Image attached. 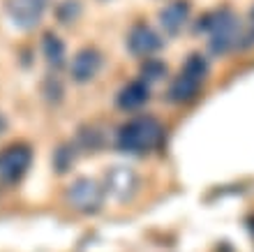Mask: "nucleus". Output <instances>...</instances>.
<instances>
[{
  "label": "nucleus",
  "instance_id": "f257e3e1",
  "mask_svg": "<svg viewBox=\"0 0 254 252\" xmlns=\"http://www.w3.org/2000/svg\"><path fill=\"white\" fill-rule=\"evenodd\" d=\"M162 125L150 116H139V118L127 120L118 132V148L129 155H146L153 148L160 146L162 141Z\"/></svg>",
  "mask_w": 254,
  "mask_h": 252
},
{
  "label": "nucleus",
  "instance_id": "f03ea898",
  "mask_svg": "<svg viewBox=\"0 0 254 252\" xmlns=\"http://www.w3.org/2000/svg\"><path fill=\"white\" fill-rule=\"evenodd\" d=\"M196 30L208 33V44L213 53H227L238 47L241 40V23L231 9L222 7L217 12H210L203 16V23H199Z\"/></svg>",
  "mask_w": 254,
  "mask_h": 252
},
{
  "label": "nucleus",
  "instance_id": "7ed1b4c3",
  "mask_svg": "<svg viewBox=\"0 0 254 252\" xmlns=\"http://www.w3.org/2000/svg\"><path fill=\"white\" fill-rule=\"evenodd\" d=\"M208 74V63L203 56L199 53H192L185 65L181 67V72L171 81V88H169V100L176 102V104H185V102H192L196 95H199L203 81H206Z\"/></svg>",
  "mask_w": 254,
  "mask_h": 252
},
{
  "label": "nucleus",
  "instance_id": "20e7f679",
  "mask_svg": "<svg viewBox=\"0 0 254 252\" xmlns=\"http://www.w3.org/2000/svg\"><path fill=\"white\" fill-rule=\"evenodd\" d=\"M33 151L26 144H12L0 151V183H19L30 169Z\"/></svg>",
  "mask_w": 254,
  "mask_h": 252
},
{
  "label": "nucleus",
  "instance_id": "39448f33",
  "mask_svg": "<svg viewBox=\"0 0 254 252\" xmlns=\"http://www.w3.org/2000/svg\"><path fill=\"white\" fill-rule=\"evenodd\" d=\"M5 9L7 16L12 19V23L16 28L33 30L44 19L47 0H5Z\"/></svg>",
  "mask_w": 254,
  "mask_h": 252
},
{
  "label": "nucleus",
  "instance_id": "423d86ee",
  "mask_svg": "<svg viewBox=\"0 0 254 252\" xmlns=\"http://www.w3.org/2000/svg\"><path fill=\"white\" fill-rule=\"evenodd\" d=\"M67 199L79 211H97L104 199V190L95 178H76L67 190Z\"/></svg>",
  "mask_w": 254,
  "mask_h": 252
},
{
  "label": "nucleus",
  "instance_id": "0eeeda50",
  "mask_svg": "<svg viewBox=\"0 0 254 252\" xmlns=\"http://www.w3.org/2000/svg\"><path fill=\"white\" fill-rule=\"evenodd\" d=\"M102 70V53L95 47H86L81 49L76 56L72 58V65H69V74L76 84H88L93 81Z\"/></svg>",
  "mask_w": 254,
  "mask_h": 252
},
{
  "label": "nucleus",
  "instance_id": "6e6552de",
  "mask_svg": "<svg viewBox=\"0 0 254 252\" xmlns=\"http://www.w3.org/2000/svg\"><path fill=\"white\" fill-rule=\"evenodd\" d=\"M160 47H162V37L155 33L148 23H134L129 35H127V49H129L134 56L150 58Z\"/></svg>",
  "mask_w": 254,
  "mask_h": 252
},
{
  "label": "nucleus",
  "instance_id": "1a4fd4ad",
  "mask_svg": "<svg viewBox=\"0 0 254 252\" xmlns=\"http://www.w3.org/2000/svg\"><path fill=\"white\" fill-rule=\"evenodd\" d=\"M139 187V176L132 167H114L107 173V192H111L118 201L129 199Z\"/></svg>",
  "mask_w": 254,
  "mask_h": 252
},
{
  "label": "nucleus",
  "instance_id": "9d476101",
  "mask_svg": "<svg viewBox=\"0 0 254 252\" xmlns=\"http://www.w3.org/2000/svg\"><path fill=\"white\" fill-rule=\"evenodd\" d=\"M190 19V2L188 0H174L160 12V26L167 35H178Z\"/></svg>",
  "mask_w": 254,
  "mask_h": 252
},
{
  "label": "nucleus",
  "instance_id": "9b49d317",
  "mask_svg": "<svg viewBox=\"0 0 254 252\" xmlns=\"http://www.w3.org/2000/svg\"><path fill=\"white\" fill-rule=\"evenodd\" d=\"M148 97H150V88H148L146 81H129L118 93V106L125 109V111H134V109L146 104Z\"/></svg>",
  "mask_w": 254,
  "mask_h": 252
},
{
  "label": "nucleus",
  "instance_id": "f8f14e48",
  "mask_svg": "<svg viewBox=\"0 0 254 252\" xmlns=\"http://www.w3.org/2000/svg\"><path fill=\"white\" fill-rule=\"evenodd\" d=\"M42 51H44V58H47L49 65L61 67L65 63V44H63L61 37L47 33L44 35V42H42Z\"/></svg>",
  "mask_w": 254,
  "mask_h": 252
},
{
  "label": "nucleus",
  "instance_id": "ddd939ff",
  "mask_svg": "<svg viewBox=\"0 0 254 252\" xmlns=\"http://www.w3.org/2000/svg\"><path fill=\"white\" fill-rule=\"evenodd\" d=\"M164 74H167V65L160 63L157 58H146V65L141 67V77H143L146 84H150V81H160Z\"/></svg>",
  "mask_w": 254,
  "mask_h": 252
},
{
  "label": "nucleus",
  "instance_id": "4468645a",
  "mask_svg": "<svg viewBox=\"0 0 254 252\" xmlns=\"http://www.w3.org/2000/svg\"><path fill=\"white\" fill-rule=\"evenodd\" d=\"M2 130H5V118L0 116V132H2Z\"/></svg>",
  "mask_w": 254,
  "mask_h": 252
}]
</instances>
